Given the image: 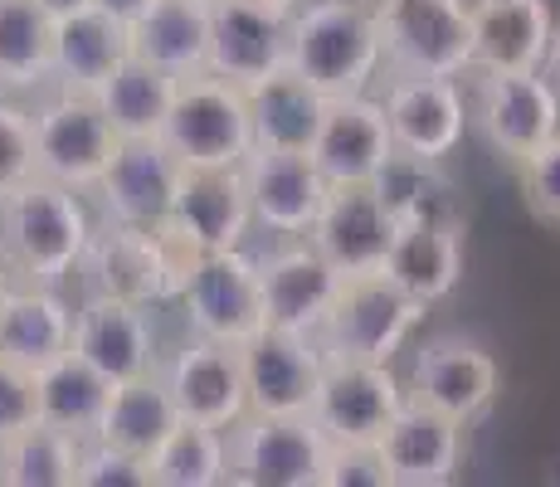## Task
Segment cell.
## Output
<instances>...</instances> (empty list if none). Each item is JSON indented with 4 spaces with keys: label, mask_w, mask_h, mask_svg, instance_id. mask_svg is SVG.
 Segmentation results:
<instances>
[{
    "label": "cell",
    "mask_w": 560,
    "mask_h": 487,
    "mask_svg": "<svg viewBox=\"0 0 560 487\" xmlns=\"http://www.w3.org/2000/svg\"><path fill=\"white\" fill-rule=\"evenodd\" d=\"M93 230L98 224L83 190L59 186L49 176H30L0 200V258L20 283L59 288L69 274H79Z\"/></svg>",
    "instance_id": "obj_1"
},
{
    "label": "cell",
    "mask_w": 560,
    "mask_h": 487,
    "mask_svg": "<svg viewBox=\"0 0 560 487\" xmlns=\"http://www.w3.org/2000/svg\"><path fill=\"white\" fill-rule=\"evenodd\" d=\"M288 69L322 97H357L385 69L381 20L357 0H303L288 20Z\"/></svg>",
    "instance_id": "obj_2"
},
{
    "label": "cell",
    "mask_w": 560,
    "mask_h": 487,
    "mask_svg": "<svg viewBox=\"0 0 560 487\" xmlns=\"http://www.w3.org/2000/svg\"><path fill=\"white\" fill-rule=\"evenodd\" d=\"M196 258H200V248L190 240H180L171 224L142 230V224L103 220V230H93L89 254H83L79 268L89 274L93 292L156 308V302L176 298L186 274L196 268Z\"/></svg>",
    "instance_id": "obj_3"
},
{
    "label": "cell",
    "mask_w": 560,
    "mask_h": 487,
    "mask_svg": "<svg viewBox=\"0 0 560 487\" xmlns=\"http://www.w3.org/2000/svg\"><path fill=\"white\" fill-rule=\"evenodd\" d=\"M424 322V302H415L385 274L341 278L327 317L317 327V346L327 361H395L415 327Z\"/></svg>",
    "instance_id": "obj_4"
},
{
    "label": "cell",
    "mask_w": 560,
    "mask_h": 487,
    "mask_svg": "<svg viewBox=\"0 0 560 487\" xmlns=\"http://www.w3.org/2000/svg\"><path fill=\"white\" fill-rule=\"evenodd\" d=\"M161 142L186 171L244 166V156L254 151L249 93L214 73H190L176 83V103L161 127Z\"/></svg>",
    "instance_id": "obj_5"
},
{
    "label": "cell",
    "mask_w": 560,
    "mask_h": 487,
    "mask_svg": "<svg viewBox=\"0 0 560 487\" xmlns=\"http://www.w3.org/2000/svg\"><path fill=\"white\" fill-rule=\"evenodd\" d=\"M30 117H35V171L39 176L93 195L117 142H122V137L113 132V123H107V113L98 107V97L54 89L45 103L30 107Z\"/></svg>",
    "instance_id": "obj_6"
},
{
    "label": "cell",
    "mask_w": 560,
    "mask_h": 487,
    "mask_svg": "<svg viewBox=\"0 0 560 487\" xmlns=\"http://www.w3.org/2000/svg\"><path fill=\"white\" fill-rule=\"evenodd\" d=\"M375 20L390 73H439V79L472 73L468 0H385Z\"/></svg>",
    "instance_id": "obj_7"
},
{
    "label": "cell",
    "mask_w": 560,
    "mask_h": 487,
    "mask_svg": "<svg viewBox=\"0 0 560 487\" xmlns=\"http://www.w3.org/2000/svg\"><path fill=\"white\" fill-rule=\"evenodd\" d=\"M468 117L478 123V132L488 137V147L502 161L522 166L532 151H541L560 132V93L541 69H522V73L472 69Z\"/></svg>",
    "instance_id": "obj_8"
},
{
    "label": "cell",
    "mask_w": 560,
    "mask_h": 487,
    "mask_svg": "<svg viewBox=\"0 0 560 487\" xmlns=\"http://www.w3.org/2000/svg\"><path fill=\"white\" fill-rule=\"evenodd\" d=\"M327 434L312 415H244L230 429V483L240 487H322Z\"/></svg>",
    "instance_id": "obj_9"
},
{
    "label": "cell",
    "mask_w": 560,
    "mask_h": 487,
    "mask_svg": "<svg viewBox=\"0 0 560 487\" xmlns=\"http://www.w3.org/2000/svg\"><path fill=\"white\" fill-rule=\"evenodd\" d=\"M176 302L186 308V322L196 337L244 346L264 332V283H258V258L244 248H214L200 254L186 274Z\"/></svg>",
    "instance_id": "obj_10"
},
{
    "label": "cell",
    "mask_w": 560,
    "mask_h": 487,
    "mask_svg": "<svg viewBox=\"0 0 560 487\" xmlns=\"http://www.w3.org/2000/svg\"><path fill=\"white\" fill-rule=\"evenodd\" d=\"M405 399V381L390 371V361H327L312 419L327 443H381Z\"/></svg>",
    "instance_id": "obj_11"
},
{
    "label": "cell",
    "mask_w": 560,
    "mask_h": 487,
    "mask_svg": "<svg viewBox=\"0 0 560 487\" xmlns=\"http://www.w3.org/2000/svg\"><path fill=\"white\" fill-rule=\"evenodd\" d=\"M288 10H273L264 0H210V54L205 73L254 89L268 73L288 69Z\"/></svg>",
    "instance_id": "obj_12"
},
{
    "label": "cell",
    "mask_w": 560,
    "mask_h": 487,
    "mask_svg": "<svg viewBox=\"0 0 560 487\" xmlns=\"http://www.w3.org/2000/svg\"><path fill=\"white\" fill-rule=\"evenodd\" d=\"M244 190H249L254 230H268L273 240H307L322 200H327V176L307 151H278L254 147L244 156Z\"/></svg>",
    "instance_id": "obj_13"
},
{
    "label": "cell",
    "mask_w": 560,
    "mask_h": 487,
    "mask_svg": "<svg viewBox=\"0 0 560 487\" xmlns=\"http://www.w3.org/2000/svg\"><path fill=\"white\" fill-rule=\"evenodd\" d=\"M498 385H502V371H498V361H492V351H482V346L468 337H434L415 356L405 395L439 409V415L458 419V425L468 429L472 419H482L492 409Z\"/></svg>",
    "instance_id": "obj_14"
},
{
    "label": "cell",
    "mask_w": 560,
    "mask_h": 487,
    "mask_svg": "<svg viewBox=\"0 0 560 487\" xmlns=\"http://www.w3.org/2000/svg\"><path fill=\"white\" fill-rule=\"evenodd\" d=\"M156 375L166 381L180 419H196V425H210V429H224V434H230V429L249 415L240 346H230V341L190 337Z\"/></svg>",
    "instance_id": "obj_15"
},
{
    "label": "cell",
    "mask_w": 560,
    "mask_h": 487,
    "mask_svg": "<svg viewBox=\"0 0 560 487\" xmlns=\"http://www.w3.org/2000/svg\"><path fill=\"white\" fill-rule=\"evenodd\" d=\"M395 230L400 224H395L390 205L381 200V190L371 181H361V186H327V200H322L307 240L317 244V254L341 278H351V274H381Z\"/></svg>",
    "instance_id": "obj_16"
},
{
    "label": "cell",
    "mask_w": 560,
    "mask_h": 487,
    "mask_svg": "<svg viewBox=\"0 0 560 487\" xmlns=\"http://www.w3.org/2000/svg\"><path fill=\"white\" fill-rule=\"evenodd\" d=\"M258 283H264V327L317 337L341 274L312 240H278L268 254H258Z\"/></svg>",
    "instance_id": "obj_17"
},
{
    "label": "cell",
    "mask_w": 560,
    "mask_h": 487,
    "mask_svg": "<svg viewBox=\"0 0 560 487\" xmlns=\"http://www.w3.org/2000/svg\"><path fill=\"white\" fill-rule=\"evenodd\" d=\"M240 366L244 390H249V415H312L327 356L317 337L264 327L240 346Z\"/></svg>",
    "instance_id": "obj_18"
},
{
    "label": "cell",
    "mask_w": 560,
    "mask_h": 487,
    "mask_svg": "<svg viewBox=\"0 0 560 487\" xmlns=\"http://www.w3.org/2000/svg\"><path fill=\"white\" fill-rule=\"evenodd\" d=\"M381 107L395 151H409V156H454L463 127H468V103H463L458 79H439V73H390Z\"/></svg>",
    "instance_id": "obj_19"
},
{
    "label": "cell",
    "mask_w": 560,
    "mask_h": 487,
    "mask_svg": "<svg viewBox=\"0 0 560 487\" xmlns=\"http://www.w3.org/2000/svg\"><path fill=\"white\" fill-rule=\"evenodd\" d=\"M180 161L171 156V147L161 137H132V142H117L113 161L98 176V195L103 220L113 224H142V230H156L166 224L171 200H176L180 186Z\"/></svg>",
    "instance_id": "obj_20"
},
{
    "label": "cell",
    "mask_w": 560,
    "mask_h": 487,
    "mask_svg": "<svg viewBox=\"0 0 560 487\" xmlns=\"http://www.w3.org/2000/svg\"><path fill=\"white\" fill-rule=\"evenodd\" d=\"M307 156L317 161L327 186H361V181L381 176L385 161L395 156V137L390 123H385L381 97H327V113H322V127L312 137Z\"/></svg>",
    "instance_id": "obj_21"
},
{
    "label": "cell",
    "mask_w": 560,
    "mask_h": 487,
    "mask_svg": "<svg viewBox=\"0 0 560 487\" xmlns=\"http://www.w3.org/2000/svg\"><path fill=\"white\" fill-rule=\"evenodd\" d=\"M73 356H83L113 385L152 375L156 371L152 308L127 298H107V292H89V302L73 312Z\"/></svg>",
    "instance_id": "obj_22"
},
{
    "label": "cell",
    "mask_w": 560,
    "mask_h": 487,
    "mask_svg": "<svg viewBox=\"0 0 560 487\" xmlns=\"http://www.w3.org/2000/svg\"><path fill=\"white\" fill-rule=\"evenodd\" d=\"M166 224L190 240L200 254L214 248H244L254 230L249 190H244L240 166H210V171H180L176 200H171Z\"/></svg>",
    "instance_id": "obj_23"
},
{
    "label": "cell",
    "mask_w": 560,
    "mask_h": 487,
    "mask_svg": "<svg viewBox=\"0 0 560 487\" xmlns=\"http://www.w3.org/2000/svg\"><path fill=\"white\" fill-rule=\"evenodd\" d=\"M381 459L390 468V487H448L463 468V425L405 399L381 434Z\"/></svg>",
    "instance_id": "obj_24"
},
{
    "label": "cell",
    "mask_w": 560,
    "mask_h": 487,
    "mask_svg": "<svg viewBox=\"0 0 560 487\" xmlns=\"http://www.w3.org/2000/svg\"><path fill=\"white\" fill-rule=\"evenodd\" d=\"M472 69L522 73L541 69L556 35V15L546 0H468Z\"/></svg>",
    "instance_id": "obj_25"
},
{
    "label": "cell",
    "mask_w": 560,
    "mask_h": 487,
    "mask_svg": "<svg viewBox=\"0 0 560 487\" xmlns=\"http://www.w3.org/2000/svg\"><path fill=\"white\" fill-rule=\"evenodd\" d=\"M73 351V308L59 288L20 283L0 302V361L20 371H45Z\"/></svg>",
    "instance_id": "obj_26"
},
{
    "label": "cell",
    "mask_w": 560,
    "mask_h": 487,
    "mask_svg": "<svg viewBox=\"0 0 560 487\" xmlns=\"http://www.w3.org/2000/svg\"><path fill=\"white\" fill-rule=\"evenodd\" d=\"M132 54L127 20L107 15L103 5H83L54 20V89L98 93L103 79Z\"/></svg>",
    "instance_id": "obj_27"
},
{
    "label": "cell",
    "mask_w": 560,
    "mask_h": 487,
    "mask_svg": "<svg viewBox=\"0 0 560 487\" xmlns=\"http://www.w3.org/2000/svg\"><path fill=\"white\" fill-rule=\"evenodd\" d=\"M371 186L390 205L395 224H444V230H458V234L468 230V210H463V195L454 186V176L444 171V161L395 151Z\"/></svg>",
    "instance_id": "obj_28"
},
{
    "label": "cell",
    "mask_w": 560,
    "mask_h": 487,
    "mask_svg": "<svg viewBox=\"0 0 560 487\" xmlns=\"http://www.w3.org/2000/svg\"><path fill=\"white\" fill-rule=\"evenodd\" d=\"M381 274L400 283L415 302L434 308V302L454 298L463 278V234L444 230V224H400Z\"/></svg>",
    "instance_id": "obj_29"
},
{
    "label": "cell",
    "mask_w": 560,
    "mask_h": 487,
    "mask_svg": "<svg viewBox=\"0 0 560 487\" xmlns=\"http://www.w3.org/2000/svg\"><path fill=\"white\" fill-rule=\"evenodd\" d=\"M132 54L156 69L190 79L205 73V54H210V0H152L142 15L132 20Z\"/></svg>",
    "instance_id": "obj_30"
},
{
    "label": "cell",
    "mask_w": 560,
    "mask_h": 487,
    "mask_svg": "<svg viewBox=\"0 0 560 487\" xmlns=\"http://www.w3.org/2000/svg\"><path fill=\"white\" fill-rule=\"evenodd\" d=\"M249 93V123H254V147H278V151H307L322 127L327 97L298 79L293 69L268 73Z\"/></svg>",
    "instance_id": "obj_31"
},
{
    "label": "cell",
    "mask_w": 560,
    "mask_h": 487,
    "mask_svg": "<svg viewBox=\"0 0 560 487\" xmlns=\"http://www.w3.org/2000/svg\"><path fill=\"white\" fill-rule=\"evenodd\" d=\"M176 83H180L176 73L127 54L93 97H98V107L107 113L113 132L122 137V142H132V137H161V127H166V117H171V103H176Z\"/></svg>",
    "instance_id": "obj_32"
},
{
    "label": "cell",
    "mask_w": 560,
    "mask_h": 487,
    "mask_svg": "<svg viewBox=\"0 0 560 487\" xmlns=\"http://www.w3.org/2000/svg\"><path fill=\"white\" fill-rule=\"evenodd\" d=\"M54 89V15L39 0H0V93Z\"/></svg>",
    "instance_id": "obj_33"
},
{
    "label": "cell",
    "mask_w": 560,
    "mask_h": 487,
    "mask_svg": "<svg viewBox=\"0 0 560 487\" xmlns=\"http://www.w3.org/2000/svg\"><path fill=\"white\" fill-rule=\"evenodd\" d=\"M35 399H39V419L63 434L89 443L103 425V409L113 399V381L103 371H93L83 356H59L54 366L35 371Z\"/></svg>",
    "instance_id": "obj_34"
},
{
    "label": "cell",
    "mask_w": 560,
    "mask_h": 487,
    "mask_svg": "<svg viewBox=\"0 0 560 487\" xmlns=\"http://www.w3.org/2000/svg\"><path fill=\"white\" fill-rule=\"evenodd\" d=\"M176 419H180L176 399H171L166 381L152 371V375H137V381L113 385V399H107L103 425H98V434H93V439L152 459L156 443L176 429Z\"/></svg>",
    "instance_id": "obj_35"
},
{
    "label": "cell",
    "mask_w": 560,
    "mask_h": 487,
    "mask_svg": "<svg viewBox=\"0 0 560 487\" xmlns=\"http://www.w3.org/2000/svg\"><path fill=\"white\" fill-rule=\"evenodd\" d=\"M79 459H83V439L63 434V429L45 425H25L20 434H10L0 443V483L10 487H79Z\"/></svg>",
    "instance_id": "obj_36"
},
{
    "label": "cell",
    "mask_w": 560,
    "mask_h": 487,
    "mask_svg": "<svg viewBox=\"0 0 560 487\" xmlns=\"http://www.w3.org/2000/svg\"><path fill=\"white\" fill-rule=\"evenodd\" d=\"M156 487H224L230 483V434L196 419H176L152 453Z\"/></svg>",
    "instance_id": "obj_37"
},
{
    "label": "cell",
    "mask_w": 560,
    "mask_h": 487,
    "mask_svg": "<svg viewBox=\"0 0 560 487\" xmlns=\"http://www.w3.org/2000/svg\"><path fill=\"white\" fill-rule=\"evenodd\" d=\"M35 171V117L25 103H15L10 93H0V200L10 190H20Z\"/></svg>",
    "instance_id": "obj_38"
},
{
    "label": "cell",
    "mask_w": 560,
    "mask_h": 487,
    "mask_svg": "<svg viewBox=\"0 0 560 487\" xmlns=\"http://www.w3.org/2000/svg\"><path fill=\"white\" fill-rule=\"evenodd\" d=\"M79 487H156L152 459L113 449V443H103V439H89L83 443V459H79Z\"/></svg>",
    "instance_id": "obj_39"
},
{
    "label": "cell",
    "mask_w": 560,
    "mask_h": 487,
    "mask_svg": "<svg viewBox=\"0 0 560 487\" xmlns=\"http://www.w3.org/2000/svg\"><path fill=\"white\" fill-rule=\"evenodd\" d=\"M516 181H522L526 210H532L541 224H556L560 230V132L516 166Z\"/></svg>",
    "instance_id": "obj_40"
},
{
    "label": "cell",
    "mask_w": 560,
    "mask_h": 487,
    "mask_svg": "<svg viewBox=\"0 0 560 487\" xmlns=\"http://www.w3.org/2000/svg\"><path fill=\"white\" fill-rule=\"evenodd\" d=\"M322 487H390L381 443H331L322 463Z\"/></svg>",
    "instance_id": "obj_41"
},
{
    "label": "cell",
    "mask_w": 560,
    "mask_h": 487,
    "mask_svg": "<svg viewBox=\"0 0 560 487\" xmlns=\"http://www.w3.org/2000/svg\"><path fill=\"white\" fill-rule=\"evenodd\" d=\"M39 419V399H35V371L0 361V443L10 434H20L25 425Z\"/></svg>",
    "instance_id": "obj_42"
},
{
    "label": "cell",
    "mask_w": 560,
    "mask_h": 487,
    "mask_svg": "<svg viewBox=\"0 0 560 487\" xmlns=\"http://www.w3.org/2000/svg\"><path fill=\"white\" fill-rule=\"evenodd\" d=\"M93 5H103L107 15H117V20H127V25H132V20L142 15V10L152 5V0H93Z\"/></svg>",
    "instance_id": "obj_43"
},
{
    "label": "cell",
    "mask_w": 560,
    "mask_h": 487,
    "mask_svg": "<svg viewBox=\"0 0 560 487\" xmlns=\"http://www.w3.org/2000/svg\"><path fill=\"white\" fill-rule=\"evenodd\" d=\"M541 73L556 83V93H560V25H556V35H551V49H546V63H541Z\"/></svg>",
    "instance_id": "obj_44"
},
{
    "label": "cell",
    "mask_w": 560,
    "mask_h": 487,
    "mask_svg": "<svg viewBox=\"0 0 560 487\" xmlns=\"http://www.w3.org/2000/svg\"><path fill=\"white\" fill-rule=\"evenodd\" d=\"M39 5L49 10L54 20H63V15H73V10H83V5H93V0H39Z\"/></svg>",
    "instance_id": "obj_45"
},
{
    "label": "cell",
    "mask_w": 560,
    "mask_h": 487,
    "mask_svg": "<svg viewBox=\"0 0 560 487\" xmlns=\"http://www.w3.org/2000/svg\"><path fill=\"white\" fill-rule=\"evenodd\" d=\"M264 5H273V10H288V15H293V10L303 5V0H264Z\"/></svg>",
    "instance_id": "obj_46"
},
{
    "label": "cell",
    "mask_w": 560,
    "mask_h": 487,
    "mask_svg": "<svg viewBox=\"0 0 560 487\" xmlns=\"http://www.w3.org/2000/svg\"><path fill=\"white\" fill-rule=\"evenodd\" d=\"M5 292H10V268H5V258H0V302H5Z\"/></svg>",
    "instance_id": "obj_47"
},
{
    "label": "cell",
    "mask_w": 560,
    "mask_h": 487,
    "mask_svg": "<svg viewBox=\"0 0 560 487\" xmlns=\"http://www.w3.org/2000/svg\"><path fill=\"white\" fill-rule=\"evenodd\" d=\"M357 5H371V10H381V5H385V0H357Z\"/></svg>",
    "instance_id": "obj_48"
}]
</instances>
